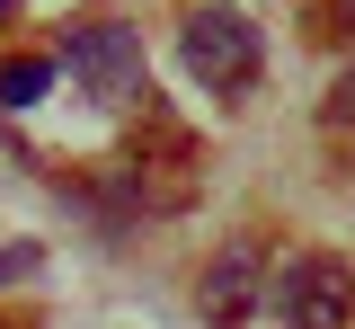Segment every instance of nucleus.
<instances>
[{"mask_svg":"<svg viewBox=\"0 0 355 329\" xmlns=\"http://www.w3.org/2000/svg\"><path fill=\"white\" fill-rule=\"evenodd\" d=\"M9 18H18V0H0V27H9Z\"/></svg>","mask_w":355,"mask_h":329,"instance_id":"8","label":"nucleus"},{"mask_svg":"<svg viewBox=\"0 0 355 329\" xmlns=\"http://www.w3.org/2000/svg\"><path fill=\"white\" fill-rule=\"evenodd\" d=\"M9 276H36V249H0V285Z\"/></svg>","mask_w":355,"mask_h":329,"instance_id":"6","label":"nucleus"},{"mask_svg":"<svg viewBox=\"0 0 355 329\" xmlns=\"http://www.w3.org/2000/svg\"><path fill=\"white\" fill-rule=\"evenodd\" d=\"M338 18H347V27H355V0H338Z\"/></svg>","mask_w":355,"mask_h":329,"instance_id":"9","label":"nucleus"},{"mask_svg":"<svg viewBox=\"0 0 355 329\" xmlns=\"http://www.w3.org/2000/svg\"><path fill=\"white\" fill-rule=\"evenodd\" d=\"M62 71H71L98 107L151 98V62H142V36H133L125 18H80V27L62 36Z\"/></svg>","mask_w":355,"mask_h":329,"instance_id":"1","label":"nucleus"},{"mask_svg":"<svg viewBox=\"0 0 355 329\" xmlns=\"http://www.w3.org/2000/svg\"><path fill=\"white\" fill-rule=\"evenodd\" d=\"M258 303H266V240L240 232V240H222V258L196 276V312H205L214 329H240Z\"/></svg>","mask_w":355,"mask_h":329,"instance_id":"4","label":"nucleus"},{"mask_svg":"<svg viewBox=\"0 0 355 329\" xmlns=\"http://www.w3.org/2000/svg\"><path fill=\"white\" fill-rule=\"evenodd\" d=\"M266 312L284 329H347L355 321V267L329 258V249H302V258H284V276L266 285Z\"/></svg>","mask_w":355,"mask_h":329,"instance_id":"3","label":"nucleus"},{"mask_svg":"<svg viewBox=\"0 0 355 329\" xmlns=\"http://www.w3.org/2000/svg\"><path fill=\"white\" fill-rule=\"evenodd\" d=\"M44 90H53V62H44V53H27V62L0 71V107H36Z\"/></svg>","mask_w":355,"mask_h":329,"instance_id":"5","label":"nucleus"},{"mask_svg":"<svg viewBox=\"0 0 355 329\" xmlns=\"http://www.w3.org/2000/svg\"><path fill=\"white\" fill-rule=\"evenodd\" d=\"M178 53H187V71H196V90H214V98H240V90H258V27L240 18V9H196L187 27H178Z\"/></svg>","mask_w":355,"mask_h":329,"instance_id":"2","label":"nucleus"},{"mask_svg":"<svg viewBox=\"0 0 355 329\" xmlns=\"http://www.w3.org/2000/svg\"><path fill=\"white\" fill-rule=\"evenodd\" d=\"M338 116H347V125H355V71H347V81H338Z\"/></svg>","mask_w":355,"mask_h":329,"instance_id":"7","label":"nucleus"}]
</instances>
